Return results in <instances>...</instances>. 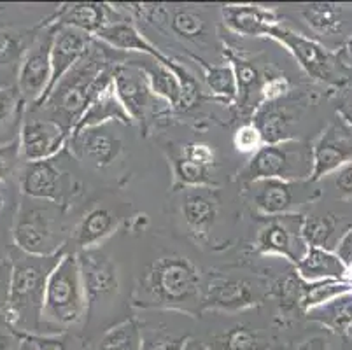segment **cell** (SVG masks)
I'll use <instances>...</instances> for the list:
<instances>
[{
	"mask_svg": "<svg viewBox=\"0 0 352 350\" xmlns=\"http://www.w3.org/2000/svg\"><path fill=\"white\" fill-rule=\"evenodd\" d=\"M105 44L95 39L88 53L79 60L62 81L54 86L47 100L39 109H47L51 120L62 124L69 133L79 123L91 102L113 83V72L118 63L109 56Z\"/></svg>",
	"mask_w": 352,
	"mask_h": 350,
	"instance_id": "6da1fadb",
	"label": "cell"
},
{
	"mask_svg": "<svg viewBox=\"0 0 352 350\" xmlns=\"http://www.w3.org/2000/svg\"><path fill=\"white\" fill-rule=\"evenodd\" d=\"M63 254L65 250L51 256H32L18 247L11 250V296L4 316L16 331L30 335V331H37L43 327V307L47 281Z\"/></svg>",
	"mask_w": 352,
	"mask_h": 350,
	"instance_id": "7a4b0ae2",
	"label": "cell"
},
{
	"mask_svg": "<svg viewBox=\"0 0 352 350\" xmlns=\"http://www.w3.org/2000/svg\"><path fill=\"white\" fill-rule=\"evenodd\" d=\"M133 305L195 312L201 307L200 270L184 256H165L156 259L140 278Z\"/></svg>",
	"mask_w": 352,
	"mask_h": 350,
	"instance_id": "3957f363",
	"label": "cell"
},
{
	"mask_svg": "<svg viewBox=\"0 0 352 350\" xmlns=\"http://www.w3.org/2000/svg\"><path fill=\"white\" fill-rule=\"evenodd\" d=\"M63 212L65 207L58 204L23 197L12 226L14 247L32 256L62 252L67 242Z\"/></svg>",
	"mask_w": 352,
	"mask_h": 350,
	"instance_id": "277c9868",
	"label": "cell"
},
{
	"mask_svg": "<svg viewBox=\"0 0 352 350\" xmlns=\"http://www.w3.org/2000/svg\"><path fill=\"white\" fill-rule=\"evenodd\" d=\"M88 310L78 254L65 252L47 281L43 326L67 329L78 324Z\"/></svg>",
	"mask_w": 352,
	"mask_h": 350,
	"instance_id": "5b68a950",
	"label": "cell"
},
{
	"mask_svg": "<svg viewBox=\"0 0 352 350\" xmlns=\"http://www.w3.org/2000/svg\"><path fill=\"white\" fill-rule=\"evenodd\" d=\"M312 147L300 140L287 139L279 144H265L258 153L252 154L240 172V179L251 184L268 179L307 181L312 179Z\"/></svg>",
	"mask_w": 352,
	"mask_h": 350,
	"instance_id": "8992f818",
	"label": "cell"
},
{
	"mask_svg": "<svg viewBox=\"0 0 352 350\" xmlns=\"http://www.w3.org/2000/svg\"><path fill=\"white\" fill-rule=\"evenodd\" d=\"M50 23L43 32L34 35L30 47L21 60L18 77H16V89L21 96L23 104L35 105L43 100L44 93L51 83V46H53L56 23L47 19Z\"/></svg>",
	"mask_w": 352,
	"mask_h": 350,
	"instance_id": "52a82bcc",
	"label": "cell"
},
{
	"mask_svg": "<svg viewBox=\"0 0 352 350\" xmlns=\"http://www.w3.org/2000/svg\"><path fill=\"white\" fill-rule=\"evenodd\" d=\"M79 189V182L56 163V158L27 163L21 170L20 191L23 197L53 201L65 207L74 193Z\"/></svg>",
	"mask_w": 352,
	"mask_h": 350,
	"instance_id": "ba28073f",
	"label": "cell"
},
{
	"mask_svg": "<svg viewBox=\"0 0 352 350\" xmlns=\"http://www.w3.org/2000/svg\"><path fill=\"white\" fill-rule=\"evenodd\" d=\"M113 86L124 111L146 133L151 116L160 105V98L153 93L146 74L133 62H121L113 72Z\"/></svg>",
	"mask_w": 352,
	"mask_h": 350,
	"instance_id": "9c48e42d",
	"label": "cell"
},
{
	"mask_svg": "<svg viewBox=\"0 0 352 350\" xmlns=\"http://www.w3.org/2000/svg\"><path fill=\"white\" fill-rule=\"evenodd\" d=\"M302 216L270 217L267 226L259 231L254 247L259 254H277L298 265L305 258L309 245L302 237Z\"/></svg>",
	"mask_w": 352,
	"mask_h": 350,
	"instance_id": "30bf717a",
	"label": "cell"
},
{
	"mask_svg": "<svg viewBox=\"0 0 352 350\" xmlns=\"http://www.w3.org/2000/svg\"><path fill=\"white\" fill-rule=\"evenodd\" d=\"M70 133L60 123L43 118H27L20 130V154L25 163L56 158L69 144Z\"/></svg>",
	"mask_w": 352,
	"mask_h": 350,
	"instance_id": "8fae6325",
	"label": "cell"
},
{
	"mask_svg": "<svg viewBox=\"0 0 352 350\" xmlns=\"http://www.w3.org/2000/svg\"><path fill=\"white\" fill-rule=\"evenodd\" d=\"M268 37L286 47L310 77L318 79V81H331L333 56L321 44L305 37V35L296 34L284 25L272 27Z\"/></svg>",
	"mask_w": 352,
	"mask_h": 350,
	"instance_id": "7c38bea8",
	"label": "cell"
},
{
	"mask_svg": "<svg viewBox=\"0 0 352 350\" xmlns=\"http://www.w3.org/2000/svg\"><path fill=\"white\" fill-rule=\"evenodd\" d=\"M94 41V35L86 34V32L74 27H65V25H56L53 46H51V83L47 86V91L44 93L43 100L35 105V109H39L47 100L54 86L58 85L65 77V74L88 53Z\"/></svg>",
	"mask_w": 352,
	"mask_h": 350,
	"instance_id": "4fadbf2b",
	"label": "cell"
},
{
	"mask_svg": "<svg viewBox=\"0 0 352 350\" xmlns=\"http://www.w3.org/2000/svg\"><path fill=\"white\" fill-rule=\"evenodd\" d=\"M76 254L79 259L88 308L98 301L113 298L118 293V272L113 259L97 249L81 250Z\"/></svg>",
	"mask_w": 352,
	"mask_h": 350,
	"instance_id": "5bb4252c",
	"label": "cell"
},
{
	"mask_svg": "<svg viewBox=\"0 0 352 350\" xmlns=\"http://www.w3.org/2000/svg\"><path fill=\"white\" fill-rule=\"evenodd\" d=\"M252 204L259 214L268 217L287 216L289 212L302 205V181H280V179H268V181L252 182Z\"/></svg>",
	"mask_w": 352,
	"mask_h": 350,
	"instance_id": "9a60e30c",
	"label": "cell"
},
{
	"mask_svg": "<svg viewBox=\"0 0 352 350\" xmlns=\"http://www.w3.org/2000/svg\"><path fill=\"white\" fill-rule=\"evenodd\" d=\"M312 158L314 172L310 181L314 182L352 158V131L342 123L329 124L314 144Z\"/></svg>",
	"mask_w": 352,
	"mask_h": 350,
	"instance_id": "2e32d148",
	"label": "cell"
},
{
	"mask_svg": "<svg viewBox=\"0 0 352 350\" xmlns=\"http://www.w3.org/2000/svg\"><path fill=\"white\" fill-rule=\"evenodd\" d=\"M69 146L79 160H85L97 168L111 165L123 151L121 139L109 131L107 124L86 128V130L72 135L69 139Z\"/></svg>",
	"mask_w": 352,
	"mask_h": 350,
	"instance_id": "e0dca14e",
	"label": "cell"
},
{
	"mask_svg": "<svg viewBox=\"0 0 352 350\" xmlns=\"http://www.w3.org/2000/svg\"><path fill=\"white\" fill-rule=\"evenodd\" d=\"M221 14L230 30L244 37H268L272 27L280 25L279 12L256 4L223 6Z\"/></svg>",
	"mask_w": 352,
	"mask_h": 350,
	"instance_id": "ac0fdd59",
	"label": "cell"
},
{
	"mask_svg": "<svg viewBox=\"0 0 352 350\" xmlns=\"http://www.w3.org/2000/svg\"><path fill=\"white\" fill-rule=\"evenodd\" d=\"M258 303L254 289L240 278H214L207 284L201 296V308H212L223 312H239Z\"/></svg>",
	"mask_w": 352,
	"mask_h": 350,
	"instance_id": "d6986e66",
	"label": "cell"
},
{
	"mask_svg": "<svg viewBox=\"0 0 352 350\" xmlns=\"http://www.w3.org/2000/svg\"><path fill=\"white\" fill-rule=\"evenodd\" d=\"M97 41L104 43L114 51H135V53L149 56L158 62H166L168 56L163 54L153 43H149L146 37L139 32V28L126 18H121L105 25L97 35Z\"/></svg>",
	"mask_w": 352,
	"mask_h": 350,
	"instance_id": "ffe728a7",
	"label": "cell"
},
{
	"mask_svg": "<svg viewBox=\"0 0 352 350\" xmlns=\"http://www.w3.org/2000/svg\"><path fill=\"white\" fill-rule=\"evenodd\" d=\"M113 12H116V9L109 8L107 4H98V2H79V4L62 6V8L58 9V12L50 19L54 21L56 25L74 27L95 37L105 25L116 21V19L113 18Z\"/></svg>",
	"mask_w": 352,
	"mask_h": 350,
	"instance_id": "44dd1931",
	"label": "cell"
},
{
	"mask_svg": "<svg viewBox=\"0 0 352 350\" xmlns=\"http://www.w3.org/2000/svg\"><path fill=\"white\" fill-rule=\"evenodd\" d=\"M113 121H120V123L123 124H133L132 118H130L128 112L124 111L123 104H121L116 91H114L113 83H111V85L91 102V105L86 109V112L82 114L79 123L74 127L70 137L79 133V131L86 130V128L104 127V124L113 123Z\"/></svg>",
	"mask_w": 352,
	"mask_h": 350,
	"instance_id": "7402d4cb",
	"label": "cell"
},
{
	"mask_svg": "<svg viewBox=\"0 0 352 350\" xmlns=\"http://www.w3.org/2000/svg\"><path fill=\"white\" fill-rule=\"evenodd\" d=\"M116 216L105 207H95L85 214L70 237V242L78 249V252L88 249H97L98 243L104 242L114 230H116Z\"/></svg>",
	"mask_w": 352,
	"mask_h": 350,
	"instance_id": "603a6c76",
	"label": "cell"
},
{
	"mask_svg": "<svg viewBox=\"0 0 352 350\" xmlns=\"http://www.w3.org/2000/svg\"><path fill=\"white\" fill-rule=\"evenodd\" d=\"M294 268L305 282H318L326 281V278L342 281L347 272V266L337 254H331L329 250L321 249V247H309L305 258Z\"/></svg>",
	"mask_w": 352,
	"mask_h": 350,
	"instance_id": "cb8c5ba5",
	"label": "cell"
},
{
	"mask_svg": "<svg viewBox=\"0 0 352 350\" xmlns=\"http://www.w3.org/2000/svg\"><path fill=\"white\" fill-rule=\"evenodd\" d=\"M168 60H170V56H168ZM168 60L158 62V60L147 56V60H144V62L142 60H132V62L146 74L153 93L158 98H163L170 107L177 109L179 100H181V83H179L174 70L168 67Z\"/></svg>",
	"mask_w": 352,
	"mask_h": 350,
	"instance_id": "d4e9b609",
	"label": "cell"
},
{
	"mask_svg": "<svg viewBox=\"0 0 352 350\" xmlns=\"http://www.w3.org/2000/svg\"><path fill=\"white\" fill-rule=\"evenodd\" d=\"M251 123L258 128L265 144H279L287 140L293 116L277 102H265L256 107Z\"/></svg>",
	"mask_w": 352,
	"mask_h": 350,
	"instance_id": "484cf974",
	"label": "cell"
},
{
	"mask_svg": "<svg viewBox=\"0 0 352 350\" xmlns=\"http://www.w3.org/2000/svg\"><path fill=\"white\" fill-rule=\"evenodd\" d=\"M219 208V200L216 193L207 191L206 188H195L182 200V216L188 226L195 231H207L214 224Z\"/></svg>",
	"mask_w": 352,
	"mask_h": 350,
	"instance_id": "4316f807",
	"label": "cell"
},
{
	"mask_svg": "<svg viewBox=\"0 0 352 350\" xmlns=\"http://www.w3.org/2000/svg\"><path fill=\"white\" fill-rule=\"evenodd\" d=\"M195 62L200 63V67L204 69V77H206V83L209 86L210 93L221 100L233 102L239 100V85H236L235 70L230 63H221V65H209L207 62H204L201 58L191 54Z\"/></svg>",
	"mask_w": 352,
	"mask_h": 350,
	"instance_id": "83f0119b",
	"label": "cell"
},
{
	"mask_svg": "<svg viewBox=\"0 0 352 350\" xmlns=\"http://www.w3.org/2000/svg\"><path fill=\"white\" fill-rule=\"evenodd\" d=\"M302 16L305 23L321 37H333L338 35L344 27L342 19V6L338 4H307L302 8Z\"/></svg>",
	"mask_w": 352,
	"mask_h": 350,
	"instance_id": "f1b7e54d",
	"label": "cell"
},
{
	"mask_svg": "<svg viewBox=\"0 0 352 350\" xmlns=\"http://www.w3.org/2000/svg\"><path fill=\"white\" fill-rule=\"evenodd\" d=\"M309 319L321 322L324 326L331 327L333 331H345L352 326V296L351 294H342V296L333 298L328 303L319 305L307 312Z\"/></svg>",
	"mask_w": 352,
	"mask_h": 350,
	"instance_id": "f546056e",
	"label": "cell"
},
{
	"mask_svg": "<svg viewBox=\"0 0 352 350\" xmlns=\"http://www.w3.org/2000/svg\"><path fill=\"white\" fill-rule=\"evenodd\" d=\"M34 41V39H32ZM27 35L18 30H0V74L18 77L21 60L30 47Z\"/></svg>",
	"mask_w": 352,
	"mask_h": 350,
	"instance_id": "4dcf8cb0",
	"label": "cell"
},
{
	"mask_svg": "<svg viewBox=\"0 0 352 350\" xmlns=\"http://www.w3.org/2000/svg\"><path fill=\"white\" fill-rule=\"evenodd\" d=\"M172 170H174V182H172L174 189L207 188L214 184L212 168L191 162L182 153L172 158Z\"/></svg>",
	"mask_w": 352,
	"mask_h": 350,
	"instance_id": "1f68e13d",
	"label": "cell"
},
{
	"mask_svg": "<svg viewBox=\"0 0 352 350\" xmlns=\"http://www.w3.org/2000/svg\"><path fill=\"white\" fill-rule=\"evenodd\" d=\"M351 291V284L344 281H335V278H326L318 282H305L302 284V296H300V307L309 312L319 305L328 303L333 298L342 296V294Z\"/></svg>",
	"mask_w": 352,
	"mask_h": 350,
	"instance_id": "d6a6232c",
	"label": "cell"
},
{
	"mask_svg": "<svg viewBox=\"0 0 352 350\" xmlns=\"http://www.w3.org/2000/svg\"><path fill=\"white\" fill-rule=\"evenodd\" d=\"M142 340L139 320L126 319L102 336L98 350H142Z\"/></svg>",
	"mask_w": 352,
	"mask_h": 350,
	"instance_id": "836d02e7",
	"label": "cell"
},
{
	"mask_svg": "<svg viewBox=\"0 0 352 350\" xmlns=\"http://www.w3.org/2000/svg\"><path fill=\"white\" fill-rule=\"evenodd\" d=\"M230 65L235 70L236 85H239V104L240 107H249V100L252 98L254 91L261 93V86H263L265 79H261L258 69L252 65L251 62L244 60V58H239L236 54L228 53Z\"/></svg>",
	"mask_w": 352,
	"mask_h": 350,
	"instance_id": "e575fe53",
	"label": "cell"
},
{
	"mask_svg": "<svg viewBox=\"0 0 352 350\" xmlns=\"http://www.w3.org/2000/svg\"><path fill=\"white\" fill-rule=\"evenodd\" d=\"M263 340L254 329L248 326H235L228 331L214 336L210 349L212 350H261Z\"/></svg>",
	"mask_w": 352,
	"mask_h": 350,
	"instance_id": "d590c367",
	"label": "cell"
},
{
	"mask_svg": "<svg viewBox=\"0 0 352 350\" xmlns=\"http://www.w3.org/2000/svg\"><path fill=\"white\" fill-rule=\"evenodd\" d=\"M170 28L177 37L186 39V41H206L207 37V25L200 14L190 9H177L172 12Z\"/></svg>",
	"mask_w": 352,
	"mask_h": 350,
	"instance_id": "8d00e7d4",
	"label": "cell"
},
{
	"mask_svg": "<svg viewBox=\"0 0 352 350\" xmlns=\"http://www.w3.org/2000/svg\"><path fill=\"white\" fill-rule=\"evenodd\" d=\"M333 233H335V219L331 216L307 217V219H303L302 237L309 247L326 249Z\"/></svg>",
	"mask_w": 352,
	"mask_h": 350,
	"instance_id": "74e56055",
	"label": "cell"
},
{
	"mask_svg": "<svg viewBox=\"0 0 352 350\" xmlns=\"http://www.w3.org/2000/svg\"><path fill=\"white\" fill-rule=\"evenodd\" d=\"M168 67L174 70L179 83H181V100H179L177 109L179 111H188V109L193 107L198 102V98H200V86H198V81L186 67L175 63L172 58L168 60Z\"/></svg>",
	"mask_w": 352,
	"mask_h": 350,
	"instance_id": "f35d334b",
	"label": "cell"
},
{
	"mask_svg": "<svg viewBox=\"0 0 352 350\" xmlns=\"http://www.w3.org/2000/svg\"><path fill=\"white\" fill-rule=\"evenodd\" d=\"M302 284H303V278L300 277L298 274H289L287 277H284L283 281H279V284L275 285L274 293L283 307L289 308V307H296V305L300 307Z\"/></svg>",
	"mask_w": 352,
	"mask_h": 350,
	"instance_id": "ab89813d",
	"label": "cell"
},
{
	"mask_svg": "<svg viewBox=\"0 0 352 350\" xmlns=\"http://www.w3.org/2000/svg\"><path fill=\"white\" fill-rule=\"evenodd\" d=\"M233 144H235V149L239 153L244 154H254L265 146L263 137H261L259 130L252 123L242 124L235 131V135H233Z\"/></svg>",
	"mask_w": 352,
	"mask_h": 350,
	"instance_id": "60d3db41",
	"label": "cell"
},
{
	"mask_svg": "<svg viewBox=\"0 0 352 350\" xmlns=\"http://www.w3.org/2000/svg\"><path fill=\"white\" fill-rule=\"evenodd\" d=\"M188 336L170 335V333H149L142 340V350H184Z\"/></svg>",
	"mask_w": 352,
	"mask_h": 350,
	"instance_id": "b9f144b4",
	"label": "cell"
},
{
	"mask_svg": "<svg viewBox=\"0 0 352 350\" xmlns=\"http://www.w3.org/2000/svg\"><path fill=\"white\" fill-rule=\"evenodd\" d=\"M20 160V139L0 144V182H4L6 179L11 177L16 168H18Z\"/></svg>",
	"mask_w": 352,
	"mask_h": 350,
	"instance_id": "7bdbcfd3",
	"label": "cell"
},
{
	"mask_svg": "<svg viewBox=\"0 0 352 350\" xmlns=\"http://www.w3.org/2000/svg\"><path fill=\"white\" fill-rule=\"evenodd\" d=\"M23 105L21 96L16 88H0V127H4Z\"/></svg>",
	"mask_w": 352,
	"mask_h": 350,
	"instance_id": "ee69618b",
	"label": "cell"
},
{
	"mask_svg": "<svg viewBox=\"0 0 352 350\" xmlns=\"http://www.w3.org/2000/svg\"><path fill=\"white\" fill-rule=\"evenodd\" d=\"M289 91V81L284 76L267 77L261 86V104L265 102H277L280 96H284Z\"/></svg>",
	"mask_w": 352,
	"mask_h": 350,
	"instance_id": "f6af8a7d",
	"label": "cell"
},
{
	"mask_svg": "<svg viewBox=\"0 0 352 350\" xmlns=\"http://www.w3.org/2000/svg\"><path fill=\"white\" fill-rule=\"evenodd\" d=\"M182 154H184L188 160H191V162L200 163V165L209 166V168H212V166L216 165V151L210 146H207V144H188V146H184V149H182Z\"/></svg>",
	"mask_w": 352,
	"mask_h": 350,
	"instance_id": "bcb514c9",
	"label": "cell"
},
{
	"mask_svg": "<svg viewBox=\"0 0 352 350\" xmlns=\"http://www.w3.org/2000/svg\"><path fill=\"white\" fill-rule=\"evenodd\" d=\"M11 281H12V263L11 259L0 261V316L6 312L11 296Z\"/></svg>",
	"mask_w": 352,
	"mask_h": 350,
	"instance_id": "7dc6e473",
	"label": "cell"
},
{
	"mask_svg": "<svg viewBox=\"0 0 352 350\" xmlns=\"http://www.w3.org/2000/svg\"><path fill=\"white\" fill-rule=\"evenodd\" d=\"M21 340H23V333L16 331L2 314L0 316V350H16Z\"/></svg>",
	"mask_w": 352,
	"mask_h": 350,
	"instance_id": "c3c4849f",
	"label": "cell"
},
{
	"mask_svg": "<svg viewBox=\"0 0 352 350\" xmlns=\"http://www.w3.org/2000/svg\"><path fill=\"white\" fill-rule=\"evenodd\" d=\"M37 350H69L67 340L58 335H28Z\"/></svg>",
	"mask_w": 352,
	"mask_h": 350,
	"instance_id": "681fc988",
	"label": "cell"
},
{
	"mask_svg": "<svg viewBox=\"0 0 352 350\" xmlns=\"http://www.w3.org/2000/svg\"><path fill=\"white\" fill-rule=\"evenodd\" d=\"M335 184H337L338 191H340L342 195H352V162L347 163L345 166H342L340 172L337 173Z\"/></svg>",
	"mask_w": 352,
	"mask_h": 350,
	"instance_id": "f907efd6",
	"label": "cell"
},
{
	"mask_svg": "<svg viewBox=\"0 0 352 350\" xmlns=\"http://www.w3.org/2000/svg\"><path fill=\"white\" fill-rule=\"evenodd\" d=\"M337 256L344 261L345 266L352 265V231H349L347 235L342 239V242L338 243Z\"/></svg>",
	"mask_w": 352,
	"mask_h": 350,
	"instance_id": "816d5d0a",
	"label": "cell"
},
{
	"mask_svg": "<svg viewBox=\"0 0 352 350\" xmlns=\"http://www.w3.org/2000/svg\"><path fill=\"white\" fill-rule=\"evenodd\" d=\"M296 350H328V342L322 336H312L305 340Z\"/></svg>",
	"mask_w": 352,
	"mask_h": 350,
	"instance_id": "f5cc1de1",
	"label": "cell"
},
{
	"mask_svg": "<svg viewBox=\"0 0 352 350\" xmlns=\"http://www.w3.org/2000/svg\"><path fill=\"white\" fill-rule=\"evenodd\" d=\"M338 112H340V116L344 118L345 123L352 128V93L351 95L345 96L344 102H342V105L338 107Z\"/></svg>",
	"mask_w": 352,
	"mask_h": 350,
	"instance_id": "db71d44e",
	"label": "cell"
},
{
	"mask_svg": "<svg viewBox=\"0 0 352 350\" xmlns=\"http://www.w3.org/2000/svg\"><path fill=\"white\" fill-rule=\"evenodd\" d=\"M16 350H37V347H35V343L32 342L30 336L23 333V340H21L20 345H18V349Z\"/></svg>",
	"mask_w": 352,
	"mask_h": 350,
	"instance_id": "11a10c76",
	"label": "cell"
},
{
	"mask_svg": "<svg viewBox=\"0 0 352 350\" xmlns=\"http://www.w3.org/2000/svg\"><path fill=\"white\" fill-rule=\"evenodd\" d=\"M184 350H212V349H210V347H207V345H204L201 342H197V340H188Z\"/></svg>",
	"mask_w": 352,
	"mask_h": 350,
	"instance_id": "9f6ffc18",
	"label": "cell"
},
{
	"mask_svg": "<svg viewBox=\"0 0 352 350\" xmlns=\"http://www.w3.org/2000/svg\"><path fill=\"white\" fill-rule=\"evenodd\" d=\"M344 54H345V58H347V62L351 63V65H352V37L349 39V43L345 44V47H344Z\"/></svg>",
	"mask_w": 352,
	"mask_h": 350,
	"instance_id": "6f0895ef",
	"label": "cell"
},
{
	"mask_svg": "<svg viewBox=\"0 0 352 350\" xmlns=\"http://www.w3.org/2000/svg\"><path fill=\"white\" fill-rule=\"evenodd\" d=\"M349 333H351V335H352V326H351V329H349Z\"/></svg>",
	"mask_w": 352,
	"mask_h": 350,
	"instance_id": "680465c9",
	"label": "cell"
},
{
	"mask_svg": "<svg viewBox=\"0 0 352 350\" xmlns=\"http://www.w3.org/2000/svg\"><path fill=\"white\" fill-rule=\"evenodd\" d=\"M0 208H2V205H0Z\"/></svg>",
	"mask_w": 352,
	"mask_h": 350,
	"instance_id": "91938a15",
	"label": "cell"
}]
</instances>
